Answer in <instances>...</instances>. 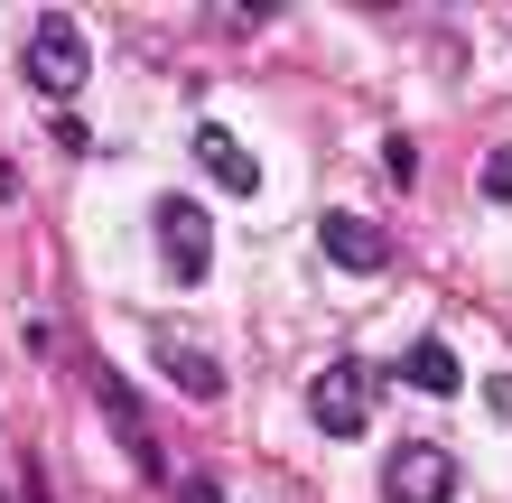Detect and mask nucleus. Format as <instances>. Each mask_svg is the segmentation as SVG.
Wrapping results in <instances>:
<instances>
[{
	"label": "nucleus",
	"instance_id": "10",
	"mask_svg": "<svg viewBox=\"0 0 512 503\" xmlns=\"http://www.w3.org/2000/svg\"><path fill=\"white\" fill-rule=\"evenodd\" d=\"M485 196H494V205H512V150H494V159H485Z\"/></svg>",
	"mask_w": 512,
	"mask_h": 503
},
{
	"label": "nucleus",
	"instance_id": "8",
	"mask_svg": "<svg viewBox=\"0 0 512 503\" xmlns=\"http://www.w3.org/2000/svg\"><path fill=\"white\" fill-rule=\"evenodd\" d=\"M94 401L112 410V429H122V448L140 457V476H168V466H159V448H149V420H140V401H131V382H122V373H94Z\"/></svg>",
	"mask_w": 512,
	"mask_h": 503
},
{
	"label": "nucleus",
	"instance_id": "11",
	"mask_svg": "<svg viewBox=\"0 0 512 503\" xmlns=\"http://www.w3.org/2000/svg\"><path fill=\"white\" fill-rule=\"evenodd\" d=\"M177 503H224V485H215V476H187V485H177Z\"/></svg>",
	"mask_w": 512,
	"mask_h": 503
},
{
	"label": "nucleus",
	"instance_id": "5",
	"mask_svg": "<svg viewBox=\"0 0 512 503\" xmlns=\"http://www.w3.org/2000/svg\"><path fill=\"white\" fill-rule=\"evenodd\" d=\"M317 252L336 261V271H354V280L391 271V233L364 224V215H345V205H326V215H317Z\"/></svg>",
	"mask_w": 512,
	"mask_h": 503
},
{
	"label": "nucleus",
	"instance_id": "1",
	"mask_svg": "<svg viewBox=\"0 0 512 503\" xmlns=\"http://www.w3.org/2000/svg\"><path fill=\"white\" fill-rule=\"evenodd\" d=\"M308 420H317L326 438H364V420H373V364H354V354L317 364V382H308Z\"/></svg>",
	"mask_w": 512,
	"mask_h": 503
},
{
	"label": "nucleus",
	"instance_id": "9",
	"mask_svg": "<svg viewBox=\"0 0 512 503\" xmlns=\"http://www.w3.org/2000/svg\"><path fill=\"white\" fill-rule=\"evenodd\" d=\"M391 373H401L410 392H457V382H466V373H457V354H447L438 336H419V345H401V364H391Z\"/></svg>",
	"mask_w": 512,
	"mask_h": 503
},
{
	"label": "nucleus",
	"instance_id": "7",
	"mask_svg": "<svg viewBox=\"0 0 512 503\" xmlns=\"http://www.w3.org/2000/svg\"><path fill=\"white\" fill-rule=\"evenodd\" d=\"M159 373H168L187 401H215V392H224V364H215L196 336H159Z\"/></svg>",
	"mask_w": 512,
	"mask_h": 503
},
{
	"label": "nucleus",
	"instance_id": "3",
	"mask_svg": "<svg viewBox=\"0 0 512 503\" xmlns=\"http://www.w3.org/2000/svg\"><path fill=\"white\" fill-rule=\"evenodd\" d=\"M159 252H168V280H215V224H205L196 196H159Z\"/></svg>",
	"mask_w": 512,
	"mask_h": 503
},
{
	"label": "nucleus",
	"instance_id": "4",
	"mask_svg": "<svg viewBox=\"0 0 512 503\" xmlns=\"http://www.w3.org/2000/svg\"><path fill=\"white\" fill-rule=\"evenodd\" d=\"M457 494V457L429 448V438H410V448L382 457V503H447Z\"/></svg>",
	"mask_w": 512,
	"mask_h": 503
},
{
	"label": "nucleus",
	"instance_id": "6",
	"mask_svg": "<svg viewBox=\"0 0 512 503\" xmlns=\"http://www.w3.org/2000/svg\"><path fill=\"white\" fill-rule=\"evenodd\" d=\"M196 159H205V177H215L224 196H261V159H252L224 122H196Z\"/></svg>",
	"mask_w": 512,
	"mask_h": 503
},
{
	"label": "nucleus",
	"instance_id": "2",
	"mask_svg": "<svg viewBox=\"0 0 512 503\" xmlns=\"http://www.w3.org/2000/svg\"><path fill=\"white\" fill-rule=\"evenodd\" d=\"M84 66H94V47H84V28H75L66 10H47L38 28H28V84H38V94L66 103L75 84H84Z\"/></svg>",
	"mask_w": 512,
	"mask_h": 503
}]
</instances>
